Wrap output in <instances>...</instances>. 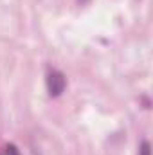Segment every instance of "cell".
<instances>
[{
  "instance_id": "1",
  "label": "cell",
  "mask_w": 153,
  "mask_h": 155,
  "mask_svg": "<svg viewBox=\"0 0 153 155\" xmlns=\"http://www.w3.org/2000/svg\"><path fill=\"white\" fill-rule=\"evenodd\" d=\"M67 87V79L63 76V72L60 71H50L47 74V90L52 97H58Z\"/></svg>"
},
{
  "instance_id": "2",
  "label": "cell",
  "mask_w": 153,
  "mask_h": 155,
  "mask_svg": "<svg viewBox=\"0 0 153 155\" xmlns=\"http://www.w3.org/2000/svg\"><path fill=\"white\" fill-rule=\"evenodd\" d=\"M0 155H20V153H18V150H16L13 144H7V146L4 148V152H2Z\"/></svg>"
},
{
  "instance_id": "3",
  "label": "cell",
  "mask_w": 153,
  "mask_h": 155,
  "mask_svg": "<svg viewBox=\"0 0 153 155\" xmlns=\"http://www.w3.org/2000/svg\"><path fill=\"white\" fill-rule=\"evenodd\" d=\"M139 155H151V150H150V143H148V141H144V143L141 144Z\"/></svg>"
}]
</instances>
